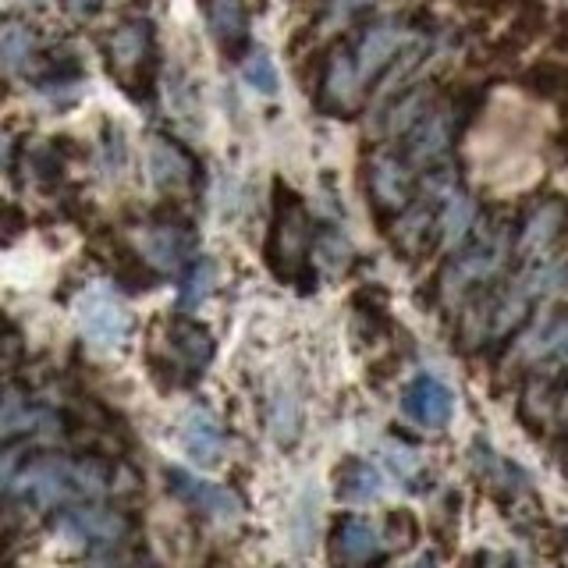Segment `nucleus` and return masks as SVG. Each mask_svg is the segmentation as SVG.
<instances>
[{
  "label": "nucleus",
  "mask_w": 568,
  "mask_h": 568,
  "mask_svg": "<svg viewBox=\"0 0 568 568\" xmlns=\"http://www.w3.org/2000/svg\"><path fill=\"white\" fill-rule=\"evenodd\" d=\"M313 245L310 221L302 200L288 185H274V221H271V239H266V263L281 281H292L306 271V248Z\"/></svg>",
  "instance_id": "f257e3e1"
},
{
  "label": "nucleus",
  "mask_w": 568,
  "mask_h": 568,
  "mask_svg": "<svg viewBox=\"0 0 568 568\" xmlns=\"http://www.w3.org/2000/svg\"><path fill=\"white\" fill-rule=\"evenodd\" d=\"M508 248H511V231L501 221L479 224L476 239L462 245L452 256V263L440 271L437 288L444 295H458L466 288H476V284H487L497 271H501Z\"/></svg>",
  "instance_id": "f03ea898"
},
{
  "label": "nucleus",
  "mask_w": 568,
  "mask_h": 568,
  "mask_svg": "<svg viewBox=\"0 0 568 568\" xmlns=\"http://www.w3.org/2000/svg\"><path fill=\"white\" fill-rule=\"evenodd\" d=\"M79 316H82L85 342L93 348H100V352L118 348L132 331V313L124 310V302L114 292H106V288H89L82 295Z\"/></svg>",
  "instance_id": "7ed1b4c3"
},
{
  "label": "nucleus",
  "mask_w": 568,
  "mask_h": 568,
  "mask_svg": "<svg viewBox=\"0 0 568 568\" xmlns=\"http://www.w3.org/2000/svg\"><path fill=\"white\" fill-rule=\"evenodd\" d=\"M416 195V174H413V164H408L405 156H390V153H381L373 156L369 164V203L377 210L381 224H387L384 217H395L413 203Z\"/></svg>",
  "instance_id": "20e7f679"
},
{
  "label": "nucleus",
  "mask_w": 568,
  "mask_h": 568,
  "mask_svg": "<svg viewBox=\"0 0 568 568\" xmlns=\"http://www.w3.org/2000/svg\"><path fill=\"white\" fill-rule=\"evenodd\" d=\"M408 40V29H405V18H381V22L366 26V32L359 36L355 43L352 58H355V71H359V82L369 85L377 82L384 71L395 64L398 50Z\"/></svg>",
  "instance_id": "39448f33"
},
{
  "label": "nucleus",
  "mask_w": 568,
  "mask_h": 568,
  "mask_svg": "<svg viewBox=\"0 0 568 568\" xmlns=\"http://www.w3.org/2000/svg\"><path fill=\"white\" fill-rule=\"evenodd\" d=\"M18 494L29 497L32 505H58L64 497H75L79 490V466L64 458H36L18 476Z\"/></svg>",
  "instance_id": "423d86ee"
},
{
  "label": "nucleus",
  "mask_w": 568,
  "mask_h": 568,
  "mask_svg": "<svg viewBox=\"0 0 568 568\" xmlns=\"http://www.w3.org/2000/svg\"><path fill=\"white\" fill-rule=\"evenodd\" d=\"M455 139H458V129H455L452 106L434 103L430 114L405 135V160L408 164H437V160L452 150Z\"/></svg>",
  "instance_id": "0eeeda50"
},
{
  "label": "nucleus",
  "mask_w": 568,
  "mask_h": 568,
  "mask_svg": "<svg viewBox=\"0 0 568 568\" xmlns=\"http://www.w3.org/2000/svg\"><path fill=\"white\" fill-rule=\"evenodd\" d=\"M359 89L363 82H359V71H355L352 50H334L327 58L324 79H320V111H327L334 118H348Z\"/></svg>",
  "instance_id": "6e6552de"
},
{
  "label": "nucleus",
  "mask_w": 568,
  "mask_h": 568,
  "mask_svg": "<svg viewBox=\"0 0 568 568\" xmlns=\"http://www.w3.org/2000/svg\"><path fill=\"white\" fill-rule=\"evenodd\" d=\"M402 405L419 426H426V430H440V426H448L452 413H455L452 390L444 387L437 377H430V373H423V377H416L413 384L405 387Z\"/></svg>",
  "instance_id": "1a4fd4ad"
},
{
  "label": "nucleus",
  "mask_w": 568,
  "mask_h": 568,
  "mask_svg": "<svg viewBox=\"0 0 568 568\" xmlns=\"http://www.w3.org/2000/svg\"><path fill=\"white\" fill-rule=\"evenodd\" d=\"M565 224H568V210L558 200L540 203L537 210H529L523 227H519V239H515V256L537 260L540 253H547V248L565 235Z\"/></svg>",
  "instance_id": "9d476101"
},
{
  "label": "nucleus",
  "mask_w": 568,
  "mask_h": 568,
  "mask_svg": "<svg viewBox=\"0 0 568 568\" xmlns=\"http://www.w3.org/2000/svg\"><path fill=\"white\" fill-rule=\"evenodd\" d=\"M168 487L174 497H182L185 505H192L195 511H206L213 519H235L242 511L239 497L224 490V487H213L206 479H195L185 469H168Z\"/></svg>",
  "instance_id": "9b49d317"
},
{
  "label": "nucleus",
  "mask_w": 568,
  "mask_h": 568,
  "mask_svg": "<svg viewBox=\"0 0 568 568\" xmlns=\"http://www.w3.org/2000/svg\"><path fill=\"white\" fill-rule=\"evenodd\" d=\"M192 235H189V224L178 217H160L150 231H146V256L150 263L156 266H171V271H178L185 260L192 263Z\"/></svg>",
  "instance_id": "f8f14e48"
},
{
  "label": "nucleus",
  "mask_w": 568,
  "mask_h": 568,
  "mask_svg": "<svg viewBox=\"0 0 568 568\" xmlns=\"http://www.w3.org/2000/svg\"><path fill=\"white\" fill-rule=\"evenodd\" d=\"M182 444L192 462H200V466H217L224 455V430L206 408H192L182 426Z\"/></svg>",
  "instance_id": "ddd939ff"
},
{
  "label": "nucleus",
  "mask_w": 568,
  "mask_h": 568,
  "mask_svg": "<svg viewBox=\"0 0 568 568\" xmlns=\"http://www.w3.org/2000/svg\"><path fill=\"white\" fill-rule=\"evenodd\" d=\"M331 550H334V565L342 558V565H355V561H369L377 555V529H373L366 519H337L331 529Z\"/></svg>",
  "instance_id": "4468645a"
},
{
  "label": "nucleus",
  "mask_w": 568,
  "mask_h": 568,
  "mask_svg": "<svg viewBox=\"0 0 568 568\" xmlns=\"http://www.w3.org/2000/svg\"><path fill=\"white\" fill-rule=\"evenodd\" d=\"M210 32L227 53H239L248 43V11L242 0H203Z\"/></svg>",
  "instance_id": "2eb2a0df"
},
{
  "label": "nucleus",
  "mask_w": 568,
  "mask_h": 568,
  "mask_svg": "<svg viewBox=\"0 0 568 568\" xmlns=\"http://www.w3.org/2000/svg\"><path fill=\"white\" fill-rule=\"evenodd\" d=\"M150 168H153V178H156V185L160 189H182L192 182V160L189 153L178 146V142L164 139V135H156L150 142Z\"/></svg>",
  "instance_id": "dca6fc26"
},
{
  "label": "nucleus",
  "mask_w": 568,
  "mask_h": 568,
  "mask_svg": "<svg viewBox=\"0 0 568 568\" xmlns=\"http://www.w3.org/2000/svg\"><path fill=\"white\" fill-rule=\"evenodd\" d=\"M334 490L342 501L366 505L381 494V473L363 458H345L342 466L334 469Z\"/></svg>",
  "instance_id": "f3484780"
},
{
  "label": "nucleus",
  "mask_w": 568,
  "mask_h": 568,
  "mask_svg": "<svg viewBox=\"0 0 568 568\" xmlns=\"http://www.w3.org/2000/svg\"><path fill=\"white\" fill-rule=\"evenodd\" d=\"M61 529L71 532L79 540H103L114 544L124 532V519L114 511H100V508H82V511H68L61 519Z\"/></svg>",
  "instance_id": "a211bd4d"
},
{
  "label": "nucleus",
  "mask_w": 568,
  "mask_h": 568,
  "mask_svg": "<svg viewBox=\"0 0 568 568\" xmlns=\"http://www.w3.org/2000/svg\"><path fill=\"white\" fill-rule=\"evenodd\" d=\"M171 345L192 369H203L213 359V337H210V331L203 324H195V320H185V316L174 320V324H171Z\"/></svg>",
  "instance_id": "6ab92c4d"
},
{
  "label": "nucleus",
  "mask_w": 568,
  "mask_h": 568,
  "mask_svg": "<svg viewBox=\"0 0 568 568\" xmlns=\"http://www.w3.org/2000/svg\"><path fill=\"white\" fill-rule=\"evenodd\" d=\"M142 58H153V32L146 22H129L114 32L111 40V64L118 68H139Z\"/></svg>",
  "instance_id": "aec40b11"
},
{
  "label": "nucleus",
  "mask_w": 568,
  "mask_h": 568,
  "mask_svg": "<svg viewBox=\"0 0 568 568\" xmlns=\"http://www.w3.org/2000/svg\"><path fill=\"white\" fill-rule=\"evenodd\" d=\"M111 274H114V284L124 292H150L156 284V271H150V263L129 245H114Z\"/></svg>",
  "instance_id": "412c9836"
},
{
  "label": "nucleus",
  "mask_w": 568,
  "mask_h": 568,
  "mask_svg": "<svg viewBox=\"0 0 568 568\" xmlns=\"http://www.w3.org/2000/svg\"><path fill=\"white\" fill-rule=\"evenodd\" d=\"M310 253H313L316 266H324V271H331V274H342L345 266H348V260H352V245L342 239V231L320 227L316 235H313Z\"/></svg>",
  "instance_id": "4be33fe9"
},
{
  "label": "nucleus",
  "mask_w": 568,
  "mask_h": 568,
  "mask_svg": "<svg viewBox=\"0 0 568 568\" xmlns=\"http://www.w3.org/2000/svg\"><path fill=\"white\" fill-rule=\"evenodd\" d=\"M440 231H444V239H452V242H462L469 235V227L476 221V206L466 192H452L448 195V203H444V213H440Z\"/></svg>",
  "instance_id": "5701e85b"
},
{
  "label": "nucleus",
  "mask_w": 568,
  "mask_h": 568,
  "mask_svg": "<svg viewBox=\"0 0 568 568\" xmlns=\"http://www.w3.org/2000/svg\"><path fill=\"white\" fill-rule=\"evenodd\" d=\"M0 53H4V68L11 71H22L32 61V32L18 22H8L4 32H0Z\"/></svg>",
  "instance_id": "b1692460"
},
{
  "label": "nucleus",
  "mask_w": 568,
  "mask_h": 568,
  "mask_svg": "<svg viewBox=\"0 0 568 568\" xmlns=\"http://www.w3.org/2000/svg\"><path fill=\"white\" fill-rule=\"evenodd\" d=\"M242 75H245V82L253 85L256 93H263V97H274V93H277V85H281L277 68H274L271 58H266V50H248V53H245Z\"/></svg>",
  "instance_id": "393cba45"
},
{
  "label": "nucleus",
  "mask_w": 568,
  "mask_h": 568,
  "mask_svg": "<svg viewBox=\"0 0 568 568\" xmlns=\"http://www.w3.org/2000/svg\"><path fill=\"white\" fill-rule=\"evenodd\" d=\"M210 281H213V266H210V260H200V256H195V260L189 263L182 306H195V302H203L206 292H210Z\"/></svg>",
  "instance_id": "a878e982"
},
{
  "label": "nucleus",
  "mask_w": 568,
  "mask_h": 568,
  "mask_svg": "<svg viewBox=\"0 0 568 568\" xmlns=\"http://www.w3.org/2000/svg\"><path fill=\"white\" fill-rule=\"evenodd\" d=\"M387 532H390V540H395V547L405 550V547H413L419 540V519L413 511H390L387 515Z\"/></svg>",
  "instance_id": "bb28decb"
},
{
  "label": "nucleus",
  "mask_w": 568,
  "mask_h": 568,
  "mask_svg": "<svg viewBox=\"0 0 568 568\" xmlns=\"http://www.w3.org/2000/svg\"><path fill=\"white\" fill-rule=\"evenodd\" d=\"M373 0H331L327 4V26H345L355 11H363Z\"/></svg>",
  "instance_id": "cd10ccee"
},
{
  "label": "nucleus",
  "mask_w": 568,
  "mask_h": 568,
  "mask_svg": "<svg viewBox=\"0 0 568 568\" xmlns=\"http://www.w3.org/2000/svg\"><path fill=\"white\" fill-rule=\"evenodd\" d=\"M469 8L476 11H487V14H497V11H508V8H519L523 0H466Z\"/></svg>",
  "instance_id": "c85d7f7f"
},
{
  "label": "nucleus",
  "mask_w": 568,
  "mask_h": 568,
  "mask_svg": "<svg viewBox=\"0 0 568 568\" xmlns=\"http://www.w3.org/2000/svg\"><path fill=\"white\" fill-rule=\"evenodd\" d=\"M100 4H103V0H68V8L75 11V14H82V18L97 14V11H100Z\"/></svg>",
  "instance_id": "c756f323"
},
{
  "label": "nucleus",
  "mask_w": 568,
  "mask_h": 568,
  "mask_svg": "<svg viewBox=\"0 0 568 568\" xmlns=\"http://www.w3.org/2000/svg\"><path fill=\"white\" fill-rule=\"evenodd\" d=\"M413 568H437V561H434L430 555H426V558H419V561H416Z\"/></svg>",
  "instance_id": "7c9ffc66"
}]
</instances>
